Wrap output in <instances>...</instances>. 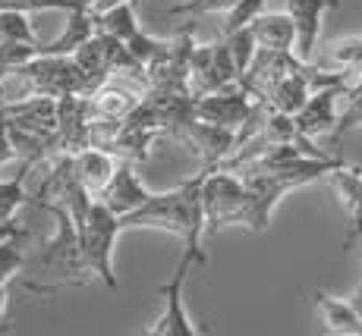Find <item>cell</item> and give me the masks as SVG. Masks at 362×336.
<instances>
[{
    "label": "cell",
    "instance_id": "1",
    "mask_svg": "<svg viewBox=\"0 0 362 336\" xmlns=\"http://www.w3.org/2000/svg\"><path fill=\"white\" fill-rule=\"evenodd\" d=\"M202 173L180 183L170 192H151L148 201L136 211L120 217V229H164L183 239V248L192 251L202 264L208 261L202 251V236H205V217H202V198H199Z\"/></svg>",
    "mask_w": 362,
    "mask_h": 336
},
{
    "label": "cell",
    "instance_id": "2",
    "mask_svg": "<svg viewBox=\"0 0 362 336\" xmlns=\"http://www.w3.org/2000/svg\"><path fill=\"white\" fill-rule=\"evenodd\" d=\"M41 211H47L54 217V236L41 245L35 255H25V268L32 280H25V289L29 292H57L60 286H88L92 283V274H88L86 261H82V251H79V233H76V223L60 205H38Z\"/></svg>",
    "mask_w": 362,
    "mask_h": 336
},
{
    "label": "cell",
    "instance_id": "3",
    "mask_svg": "<svg viewBox=\"0 0 362 336\" xmlns=\"http://www.w3.org/2000/svg\"><path fill=\"white\" fill-rule=\"evenodd\" d=\"M79 233V251L86 261L88 274L95 280H101L107 289H117V277H114V245L120 239V217L101 205L98 198H92L86 217L76 223Z\"/></svg>",
    "mask_w": 362,
    "mask_h": 336
},
{
    "label": "cell",
    "instance_id": "4",
    "mask_svg": "<svg viewBox=\"0 0 362 336\" xmlns=\"http://www.w3.org/2000/svg\"><path fill=\"white\" fill-rule=\"evenodd\" d=\"M202 217H205V236L224 227L249 229V192L243 179L230 170H202Z\"/></svg>",
    "mask_w": 362,
    "mask_h": 336
},
{
    "label": "cell",
    "instance_id": "5",
    "mask_svg": "<svg viewBox=\"0 0 362 336\" xmlns=\"http://www.w3.org/2000/svg\"><path fill=\"white\" fill-rule=\"evenodd\" d=\"M92 19H95V29L98 32H107V35H114L117 41H123V47H127L132 57L142 63V66H148L155 57H161L164 47H167V41L151 38V35L142 32V25H139V19H136V6H132V0L110 6V10L92 13Z\"/></svg>",
    "mask_w": 362,
    "mask_h": 336
},
{
    "label": "cell",
    "instance_id": "6",
    "mask_svg": "<svg viewBox=\"0 0 362 336\" xmlns=\"http://www.w3.org/2000/svg\"><path fill=\"white\" fill-rule=\"evenodd\" d=\"M199 258L192 255V251L183 248V255H180V264L177 270H173V277L167 280V283L158 289V296L164 299V308L161 314L155 318V324L148 327V336H196V324H192V318L186 314V305H183V286H186V277H189L192 268H199Z\"/></svg>",
    "mask_w": 362,
    "mask_h": 336
},
{
    "label": "cell",
    "instance_id": "7",
    "mask_svg": "<svg viewBox=\"0 0 362 336\" xmlns=\"http://www.w3.org/2000/svg\"><path fill=\"white\" fill-rule=\"evenodd\" d=\"M240 82V73L233 66L230 47L227 41H211V44H196L189 60V92L208 95V92H224Z\"/></svg>",
    "mask_w": 362,
    "mask_h": 336
},
{
    "label": "cell",
    "instance_id": "8",
    "mask_svg": "<svg viewBox=\"0 0 362 336\" xmlns=\"http://www.w3.org/2000/svg\"><path fill=\"white\" fill-rule=\"evenodd\" d=\"M255 97L236 82L224 92H208V95H192V116L202 123L227 126V129H240V123L249 116Z\"/></svg>",
    "mask_w": 362,
    "mask_h": 336
},
{
    "label": "cell",
    "instance_id": "9",
    "mask_svg": "<svg viewBox=\"0 0 362 336\" xmlns=\"http://www.w3.org/2000/svg\"><path fill=\"white\" fill-rule=\"evenodd\" d=\"M173 142L186 145L196 157L202 160V170H214L227 154L233 151V142H236V129H227V126H214V123H202L192 116L183 129L177 132Z\"/></svg>",
    "mask_w": 362,
    "mask_h": 336
},
{
    "label": "cell",
    "instance_id": "10",
    "mask_svg": "<svg viewBox=\"0 0 362 336\" xmlns=\"http://www.w3.org/2000/svg\"><path fill=\"white\" fill-rule=\"evenodd\" d=\"M325 179H328L334 195H337L340 205L350 214V233H346V239H344V248L350 251L353 245L362 239V167L340 160L337 167H331V170L325 173Z\"/></svg>",
    "mask_w": 362,
    "mask_h": 336
},
{
    "label": "cell",
    "instance_id": "11",
    "mask_svg": "<svg viewBox=\"0 0 362 336\" xmlns=\"http://www.w3.org/2000/svg\"><path fill=\"white\" fill-rule=\"evenodd\" d=\"M88 95H64L57 97V154H76L88 148Z\"/></svg>",
    "mask_w": 362,
    "mask_h": 336
},
{
    "label": "cell",
    "instance_id": "12",
    "mask_svg": "<svg viewBox=\"0 0 362 336\" xmlns=\"http://www.w3.org/2000/svg\"><path fill=\"white\" fill-rule=\"evenodd\" d=\"M346 85H325L318 92H312L305 97V104L293 114V123L303 136L315 138L325 132H334L337 126V110H340V95Z\"/></svg>",
    "mask_w": 362,
    "mask_h": 336
},
{
    "label": "cell",
    "instance_id": "13",
    "mask_svg": "<svg viewBox=\"0 0 362 336\" xmlns=\"http://www.w3.org/2000/svg\"><path fill=\"white\" fill-rule=\"evenodd\" d=\"M148 195L151 192L142 186V179H139L136 164H129V160H117L114 176L107 179V186H104L95 198H98L107 211H114L117 217H123V214L136 211L142 201H148Z\"/></svg>",
    "mask_w": 362,
    "mask_h": 336
},
{
    "label": "cell",
    "instance_id": "14",
    "mask_svg": "<svg viewBox=\"0 0 362 336\" xmlns=\"http://www.w3.org/2000/svg\"><path fill=\"white\" fill-rule=\"evenodd\" d=\"M328 10H337V0H287V16L296 29V57L312 60L322 35V19Z\"/></svg>",
    "mask_w": 362,
    "mask_h": 336
},
{
    "label": "cell",
    "instance_id": "15",
    "mask_svg": "<svg viewBox=\"0 0 362 336\" xmlns=\"http://www.w3.org/2000/svg\"><path fill=\"white\" fill-rule=\"evenodd\" d=\"M142 95H145V88L142 92H136V88L117 82V76L114 79H107V82H101V85L88 95L92 120H114V123L127 120L132 110H136V104L142 101Z\"/></svg>",
    "mask_w": 362,
    "mask_h": 336
},
{
    "label": "cell",
    "instance_id": "16",
    "mask_svg": "<svg viewBox=\"0 0 362 336\" xmlns=\"http://www.w3.org/2000/svg\"><path fill=\"white\" fill-rule=\"evenodd\" d=\"M246 29L252 35L255 47H262V51H293V44H296L293 19H290L287 13H264L262 10Z\"/></svg>",
    "mask_w": 362,
    "mask_h": 336
},
{
    "label": "cell",
    "instance_id": "17",
    "mask_svg": "<svg viewBox=\"0 0 362 336\" xmlns=\"http://www.w3.org/2000/svg\"><path fill=\"white\" fill-rule=\"evenodd\" d=\"M114 170H117V157L107 151H101V148H92V145H88V148L73 154V173L92 198L107 186V179L114 176Z\"/></svg>",
    "mask_w": 362,
    "mask_h": 336
},
{
    "label": "cell",
    "instance_id": "18",
    "mask_svg": "<svg viewBox=\"0 0 362 336\" xmlns=\"http://www.w3.org/2000/svg\"><path fill=\"white\" fill-rule=\"evenodd\" d=\"M315 308H318V318H322L325 330L337 333V336H362V324L356 318V311L350 308V302L344 299H334L328 292H315Z\"/></svg>",
    "mask_w": 362,
    "mask_h": 336
},
{
    "label": "cell",
    "instance_id": "19",
    "mask_svg": "<svg viewBox=\"0 0 362 336\" xmlns=\"http://www.w3.org/2000/svg\"><path fill=\"white\" fill-rule=\"evenodd\" d=\"M95 35V19L92 10L86 6H76V10H66V29L51 41V44H38V54H73L76 47L86 38Z\"/></svg>",
    "mask_w": 362,
    "mask_h": 336
},
{
    "label": "cell",
    "instance_id": "20",
    "mask_svg": "<svg viewBox=\"0 0 362 336\" xmlns=\"http://www.w3.org/2000/svg\"><path fill=\"white\" fill-rule=\"evenodd\" d=\"M353 129H362V73L356 79L346 82L344 95H340V110H337V126H334V145L340 142V136Z\"/></svg>",
    "mask_w": 362,
    "mask_h": 336
},
{
    "label": "cell",
    "instance_id": "21",
    "mask_svg": "<svg viewBox=\"0 0 362 336\" xmlns=\"http://www.w3.org/2000/svg\"><path fill=\"white\" fill-rule=\"evenodd\" d=\"M32 173V164H23L19 160V173L13 179H0V223L16 220V211L29 201V192H25V179Z\"/></svg>",
    "mask_w": 362,
    "mask_h": 336
},
{
    "label": "cell",
    "instance_id": "22",
    "mask_svg": "<svg viewBox=\"0 0 362 336\" xmlns=\"http://www.w3.org/2000/svg\"><path fill=\"white\" fill-rule=\"evenodd\" d=\"M0 44H38L29 13L19 10H0Z\"/></svg>",
    "mask_w": 362,
    "mask_h": 336
},
{
    "label": "cell",
    "instance_id": "23",
    "mask_svg": "<svg viewBox=\"0 0 362 336\" xmlns=\"http://www.w3.org/2000/svg\"><path fill=\"white\" fill-rule=\"evenodd\" d=\"M25 268V242L23 239H6L0 242V286H6L16 274Z\"/></svg>",
    "mask_w": 362,
    "mask_h": 336
},
{
    "label": "cell",
    "instance_id": "24",
    "mask_svg": "<svg viewBox=\"0 0 362 336\" xmlns=\"http://www.w3.org/2000/svg\"><path fill=\"white\" fill-rule=\"evenodd\" d=\"M262 10H264V0H236L230 10L224 13V35H230L236 29H246Z\"/></svg>",
    "mask_w": 362,
    "mask_h": 336
},
{
    "label": "cell",
    "instance_id": "25",
    "mask_svg": "<svg viewBox=\"0 0 362 336\" xmlns=\"http://www.w3.org/2000/svg\"><path fill=\"white\" fill-rule=\"evenodd\" d=\"M224 41H227V47H230V57H233V66H236V73H246V66H249V60H252V54H255V41H252V35H249V29H236L230 35H224Z\"/></svg>",
    "mask_w": 362,
    "mask_h": 336
},
{
    "label": "cell",
    "instance_id": "26",
    "mask_svg": "<svg viewBox=\"0 0 362 336\" xmlns=\"http://www.w3.org/2000/svg\"><path fill=\"white\" fill-rule=\"evenodd\" d=\"M79 0H0V10H19V13H45V10H76Z\"/></svg>",
    "mask_w": 362,
    "mask_h": 336
},
{
    "label": "cell",
    "instance_id": "27",
    "mask_svg": "<svg viewBox=\"0 0 362 336\" xmlns=\"http://www.w3.org/2000/svg\"><path fill=\"white\" fill-rule=\"evenodd\" d=\"M236 0H183V4L167 6L170 13H180V16H205V13H227Z\"/></svg>",
    "mask_w": 362,
    "mask_h": 336
},
{
    "label": "cell",
    "instance_id": "28",
    "mask_svg": "<svg viewBox=\"0 0 362 336\" xmlns=\"http://www.w3.org/2000/svg\"><path fill=\"white\" fill-rule=\"evenodd\" d=\"M35 51H38V44H0V82H4L19 63L29 60Z\"/></svg>",
    "mask_w": 362,
    "mask_h": 336
},
{
    "label": "cell",
    "instance_id": "29",
    "mask_svg": "<svg viewBox=\"0 0 362 336\" xmlns=\"http://www.w3.org/2000/svg\"><path fill=\"white\" fill-rule=\"evenodd\" d=\"M13 160V145H10V129H6V116L0 110V167Z\"/></svg>",
    "mask_w": 362,
    "mask_h": 336
},
{
    "label": "cell",
    "instance_id": "30",
    "mask_svg": "<svg viewBox=\"0 0 362 336\" xmlns=\"http://www.w3.org/2000/svg\"><path fill=\"white\" fill-rule=\"evenodd\" d=\"M10 330V324H6V286H0V333Z\"/></svg>",
    "mask_w": 362,
    "mask_h": 336
},
{
    "label": "cell",
    "instance_id": "31",
    "mask_svg": "<svg viewBox=\"0 0 362 336\" xmlns=\"http://www.w3.org/2000/svg\"><path fill=\"white\" fill-rule=\"evenodd\" d=\"M346 302H350V308L356 311V318H359V324H362V286H359L356 292H353L350 299H346Z\"/></svg>",
    "mask_w": 362,
    "mask_h": 336
},
{
    "label": "cell",
    "instance_id": "32",
    "mask_svg": "<svg viewBox=\"0 0 362 336\" xmlns=\"http://www.w3.org/2000/svg\"><path fill=\"white\" fill-rule=\"evenodd\" d=\"M117 4H127V0H95V6H92V13H101V10H110V6H117Z\"/></svg>",
    "mask_w": 362,
    "mask_h": 336
}]
</instances>
